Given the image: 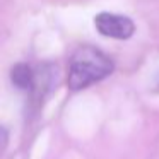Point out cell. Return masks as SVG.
<instances>
[{
  "label": "cell",
  "instance_id": "7a4b0ae2",
  "mask_svg": "<svg viewBox=\"0 0 159 159\" xmlns=\"http://www.w3.org/2000/svg\"><path fill=\"white\" fill-rule=\"evenodd\" d=\"M94 26L99 34L113 39H128L135 33V24L130 17L111 12H99L94 17Z\"/></svg>",
  "mask_w": 159,
  "mask_h": 159
},
{
  "label": "cell",
  "instance_id": "3957f363",
  "mask_svg": "<svg viewBox=\"0 0 159 159\" xmlns=\"http://www.w3.org/2000/svg\"><path fill=\"white\" fill-rule=\"evenodd\" d=\"M12 82L16 87L22 91H33L36 87V74L33 72V69L26 63H17L11 72Z\"/></svg>",
  "mask_w": 159,
  "mask_h": 159
},
{
  "label": "cell",
  "instance_id": "6da1fadb",
  "mask_svg": "<svg viewBox=\"0 0 159 159\" xmlns=\"http://www.w3.org/2000/svg\"><path fill=\"white\" fill-rule=\"evenodd\" d=\"M113 60L94 46H80L74 52L69 63L67 84L72 91H80L99 80L106 79L113 72Z\"/></svg>",
  "mask_w": 159,
  "mask_h": 159
}]
</instances>
